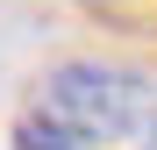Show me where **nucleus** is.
<instances>
[{"label":"nucleus","instance_id":"f257e3e1","mask_svg":"<svg viewBox=\"0 0 157 150\" xmlns=\"http://www.w3.org/2000/svg\"><path fill=\"white\" fill-rule=\"evenodd\" d=\"M43 114L78 143H114L150 121V86L114 64H57L43 79Z\"/></svg>","mask_w":157,"mask_h":150},{"label":"nucleus","instance_id":"f03ea898","mask_svg":"<svg viewBox=\"0 0 157 150\" xmlns=\"http://www.w3.org/2000/svg\"><path fill=\"white\" fill-rule=\"evenodd\" d=\"M14 150H78V136L57 129L50 114H21V121H14Z\"/></svg>","mask_w":157,"mask_h":150},{"label":"nucleus","instance_id":"7ed1b4c3","mask_svg":"<svg viewBox=\"0 0 157 150\" xmlns=\"http://www.w3.org/2000/svg\"><path fill=\"white\" fill-rule=\"evenodd\" d=\"M150 136H157V129H150Z\"/></svg>","mask_w":157,"mask_h":150}]
</instances>
